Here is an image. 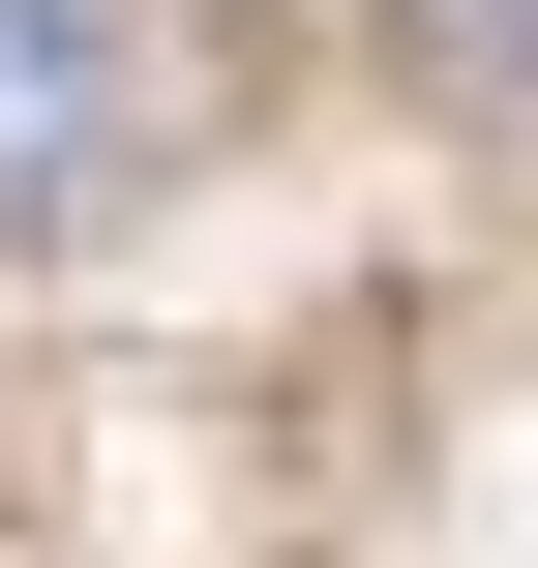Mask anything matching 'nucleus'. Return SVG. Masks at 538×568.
<instances>
[{
	"label": "nucleus",
	"instance_id": "f257e3e1",
	"mask_svg": "<svg viewBox=\"0 0 538 568\" xmlns=\"http://www.w3.org/2000/svg\"><path fill=\"white\" fill-rule=\"evenodd\" d=\"M150 180V30L120 0H0V240H90Z\"/></svg>",
	"mask_w": 538,
	"mask_h": 568
},
{
	"label": "nucleus",
	"instance_id": "f03ea898",
	"mask_svg": "<svg viewBox=\"0 0 538 568\" xmlns=\"http://www.w3.org/2000/svg\"><path fill=\"white\" fill-rule=\"evenodd\" d=\"M389 60L419 90H538V0H389Z\"/></svg>",
	"mask_w": 538,
	"mask_h": 568
}]
</instances>
